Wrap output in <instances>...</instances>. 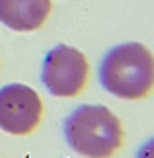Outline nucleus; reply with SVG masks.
<instances>
[{
  "instance_id": "nucleus-3",
  "label": "nucleus",
  "mask_w": 154,
  "mask_h": 158,
  "mask_svg": "<svg viewBox=\"0 0 154 158\" xmlns=\"http://www.w3.org/2000/svg\"><path fill=\"white\" fill-rule=\"evenodd\" d=\"M89 62L76 47L56 45L49 49L41 68V82L53 97H76L86 84Z\"/></svg>"
},
{
  "instance_id": "nucleus-1",
  "label": "nucleus",
  "mask_w": 154,
  "mask_h": 158,
  "mask_svg": "<svg viewBox=\"0 0 154 158\" xmlns=\"http://www.w3.org/2000/svg\"><path fill=\"white\" fill-rule=\"evenodd\" d=\"M101 86L113 97L142 99L154 88V56L142 43H121L105 53L99 66Z\"/></svg>"
},
{
  "instance_id": "nucleus-4",
  "label": "nucleus",
  "mask_w": 154,
  "mask_h": 158,
  "mask_svg": "<svg viewBox=\"0 0 154 158\" xmlns=\"http://www.w3.org/2000/svg\"><path fill=\"white\" fill-rule=\"evenodd\" d=\"M43 103L27 84H6L0 88V129L12 135H27L39 125Z\"/></svg>"
},
{
  "instance_id": "nucleus-6",
  "label": "nucleus",
  "mask_w": 154,
  "mask_h": 158,
  "mask_svg": "<svg viewBox=\"0 0 154 158\" xmlns=\"http://www.w3.org/2000/svg\"><path fill=\"white\" fill-rule=\"evenodd\" d=\"M136 158H154V138L146 140L136 152Z\"/></svg>"
},
{
  "instance_id": "nucleus-5",
  "label": "nucleus",
  "mask_w": 154,
  "mask_h": 158,
  "mask_svg": "<svg viewBox=\"0 0 154 158\" xmlns=\"http://www.w3.org/2000/svg\"><path fill=\"white\" fill-rule=\"evenodd\" d=\"M52 0H0V23L12 31H35L48 21Z\"/></svg>"
},
{
  "instance_id": "nucleus-2",
  "label": "nucleus",
  "mask_w": 154,
  "mask_h": 158,
  "mask_svg": "<svg viewBox=\"0 0 154 158\" xmlns=\"http://www.w3.org/2000/svg\"><path fill=\"white\" fill-rule=\"evenodd\" d=\"M64 138L80 156L109 158L123 144V127L111 109L103 105H80L66 117Z\"/></svg>"
}]
</instances>
